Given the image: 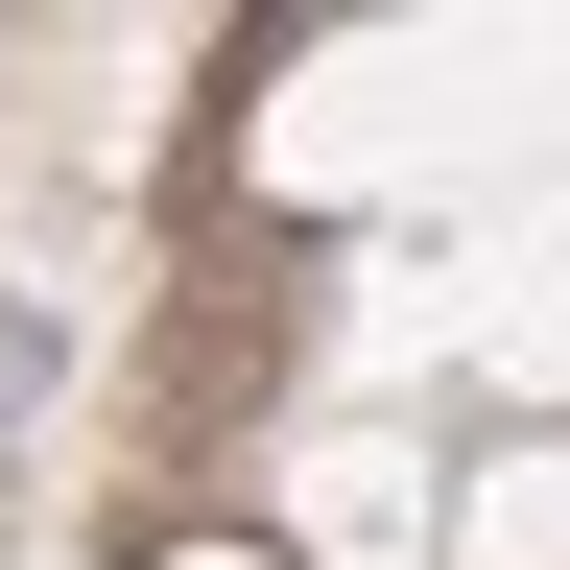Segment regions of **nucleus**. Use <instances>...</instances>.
<instances>
[{
	"label": "nucleus",
	"mask_w": 570,
	"mask_h": 570,
	"mask_svg": "<svg viewBox=\"0 0 570 570\" xmlns=\"http://www.w3.org/2000/svg\"><path fill=\"white\" fill-rule=\"evenodd\" d=\"M428 499H452V452H428V428H381V404H333L309 452H285V570H404Z\"/></svg>",
	"instance_id": "nucleus-1"
},
{
	"label": "nucleus",
	"mask_w": 570,
	"mask_h": 570,
	"mask_svg": "<svg viewBox=\"0 0 570 570\" xmlns=\"http://www.w3.org/2000/svg\"><path fill=\"white\" fill-rule=\"evenodd\" d=\"M428 71H452L428 24H381V48H309V71L262 96V190H381V167H404V119H381V96H428Z\"/></svg>",
	"instance_id": "nucleus-2"
},
{
	"label": "nucleus",
	"mask_w": 570,
	"mask_h": 570,
	"mask_svg": "<svg viewBox=\"0 0 570 570\" xmlns=\"http://www.w3.org/2000/svg\"><path fill=\"white\" fill-rule=\"evenodd\" d=\"M428 570H570V547H547V428H499V452L452 475V523H428Z\"/></svg>",
	"instance_id": "nucleus-3"
},
{
	"label": "nucleus",
	"mask_w": 570,
	"mask_h": 570,
	"mask_svg": "<svg viewBox=\"0 0 570 570\" xmlns=\"http://www.w3.org/2000/svg\"><path fill=\"white\" fill-rule=\"evenodd\" d=\"M142 570H285V547H238V523H214V547H142Z\"/></svg>",
	"instance_id": "nucleus-4"
}]
</instances>
